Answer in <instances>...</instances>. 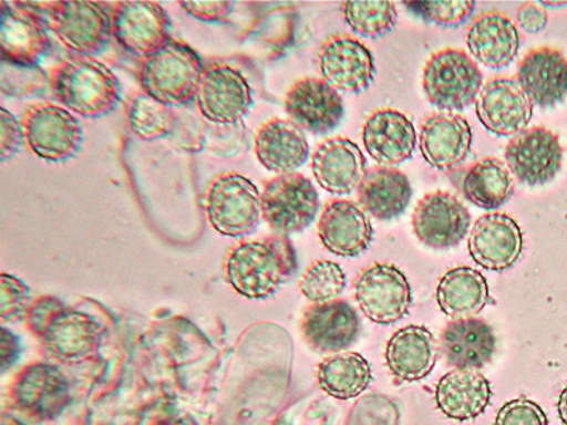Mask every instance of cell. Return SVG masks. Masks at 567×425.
I'll return each instance as SVG.
<instances>
[{
	"label": "cell",
	"mask_w": 567,
	"mask_h": 425,
	"mask_svg": "<svg viewBox=\"0 0 567 425\" xmlns=\"http://www.w3.org/2000/svg\"><path fill=\"white\" fill-rule=\"evenodd\" d=\"M297 268L296 250L287 236L243 241L227 252L225 276L233 290L248 300H266Z\"/></svg>",
	"instance_id": "cell-1"
},
{
	"label": "cell",
	"mask_w": 567,
	"mask_h": 425,
	"mask_svg": "<svg viewBox=\"0 0 567 425\" xmlns=\"http://www.w3.org/2000/svg\"><path fill=\"white\" fill-rule=\"evenodd\" d=\"M53 99L70 113L101 118L121 101V84L113 70L94 58L70 55L48 71Z\"/></svg>",
	"instance_id": "cell-2"
},
{
	"label": "cell",
	"mask_w": 567,
	"mask_h": 425,
	"mask_svg": "<svg viewBox=\"0 0 567 425\" xmlns=\"http://www.w3.org/2000/svg\"><path fill=\"white\" fill-rule=\"evenodd\" d=\"M204 69V60L194 48L171 39L158 52L141 60L136 77L142 93L175 108L196 100Z\"/></svg>",
	"instance_id": "cell-3"
},
{
	"label": "cell",
	"mask_w": 567,
	"mask_h": 425,
	"mask_svg": "<svg viewBox=\"0 0 567 425\" xmlns=\"http://www.w3.org/2000/svg\"><path fill=\"white\" fill-rule=\"evenodd\" d=\"M42 14L45 27L55 34L74 55L94 58L109 44L111 34V8L99 2L60 0L48 2L44 8L30 3Z\"/></svg>",
	"instance_id": "cell-4"
},
{
	"label": "cell",
	"mask_w": 567,
	"mask_h": 425,
	"mask_svg": "<svg viewBox=\"0 0 567 425\" xmlns=\"http://www.w3.org/2000/svg\"><path fill=\"white\" fill-rule=\"evenodd\" d=\"M204 205L213 230L231 239L251 235L262 217L260 190L237 172L217 175L207 186Z\"/></svg>",
	"instance_id": "cell-5"
},
{
	"label": "cell",
	"mask_w": 567,
	"mask_h": 425,
	"mask_svg": "<svg viewBox=\"0 0 567 425\" xmlns=\"http://www.w3.org/2000/svg\"><path fill=\"white\" fill-rule=\"evenodd\" d=\"M483 83L477 63L460 49L440 50L424 65L425 97L443 113L463 111L474 104Z\"/></svg>",
	"instance_id": "cell-6"
},
{
	"label": "cell",
	"mask_w": 567,
	"mask_h": 425,
	"mask_svg": "<svg viewBox=\"0 0 567 425\" xmlns=\"http://www.w3.org/2000/svg\"><path fill=\"white\" fill-rule=\"evenodd\" d=\"M24 145L52 164L74 158L83 144V128L69 110L52 103L28 106L20 116Z\"/></svg>",
	"instance_id": "cell-7"
},
{
	"label": "cell",
	"mask_w": 567,
	"mask_h": 425,
	"mask_svg": "<svg viewBox=\"0 0 567 425\" xmlns=\"http://www.w3.org/2000/svg\"><path fill=\"white\" fill-rule=\"evenodd\" d=\"M318 210L316 187L307 176L297 172L276 176L262 189V219L276 235L290 236L308 229Z\"/></svg>",
	"instance_id": "cell-8"
},
{
	"label": "cell",
	"mask_w": 567,
	"mask_h": 425,
	"mask_svg": "<svg viewBox=\"0 0 567 425\" xmlns=\"http://www.w3.org/2000/svg\"><path fill=\"white\" fill-rule=\"evenodd\" d=\"M195 101L207 123L235 125L250 113L252 93L240 70L227 63L212 62L205 64Z\"/></svg>",
	"instance_id": "cell-9"
},
{
	"label": "cell",
	"mask_w": 567,
	"mask_h": 425,
	"mask_svg": "<svg viewBox=\"0 0 567 425\" xmlns=\"http://www.w3.org/2000/svg\"><path fill=\"white\" fill-rule=\"evenodd\" d=\"M171 19L156 2L124 0L111 7V34L135 58L145 59L169 42Z\"/></svg>",
	"instance_id": "cell-10"
},
{
	"label": "cell",
	"mask_w": 567,
	"mask_h": 425,
	"mask_svg": "<svg viewBox=\"0 0 567 425\" xmlns=\"http://www.w3.org/2000/svg\"><path fill=\"white\" fill-rule=\"evenodd\" d=\"M354 298L371 321L389 325L400 321L412 305V288L406 276L392 265H373L354 282Z\"/></svg>",
	"instance_id": "cell-11"
},
{
	"label": "cell",
	"mask_w": 567,
	"mask_h": 425,
	"mask_svg": "<svg viewBox=\"0 0 567 425\" xmlns=\"http://www.w3.org/2000/svg\"><path fill=\"white\" fill-rule=\"evenodd\" d=\"M42 14L28 2H2L0 55L3 62L39 65L52 42Z\"/></svg>",
	"instance_id": "cell-12"
},
{
	"label": "cell",
	"mask_w": 567,
	"mask_h": 425,
	"mask_svg": "<svg viewBox=\"0 0 567 425\" xmlns=\"http://www.w3.org/2000/svg\"><path fill=\"white\" fill-rule=\"evenodd\" d=\"M564 149L558 135L544 126H535L509 141L505 148L506 165L520 184H549L561 168Z\"/></svg>",
	"instance_id": "cell-13"
},
{
	"label": "cell",
	"mask_w": 567,
	"mask_h": 425,
	"mask_svg": "<svg viewBox=\"0 0 567 425\" xmlns=\"http://www.w3.org/2000/svg\"><path fill=\"white\" fill-rule=\"evenodd\" d=\"M413 231L434 250L458 246L468 235L471 215L463 201L449 191L425 195L413 212Z\"/></svg>",
	"instance_id": "cell-14"
},
{
	"label": "cell",
	"mask_w": 567,
	"mask_h": 425,
	"mask_svg": "<svg viewBox=\"0 0 567 425\" xmlns=\"http://www.w3.org/2000/svg\"><path fill=\"white\" fill-rule=\"evenodd\" d=\"M318 70L331 87L352 94L368 90L377 74L371 50L347 34L332 35L323 42Z\"/></svg>",
	"instance_id": "cell-15"
},
{
	"label": "cell",
	"mask_w": 567,
	"mask_h": 425,
	"mask_svg": "<svg viewBox=\"0 0 567 425\" xmlns=\"http://www.w3.org/2000/svg\"><path fill=\"white\" fill-rule=\"evenodd\" d=\"M286 111L292 123L302 131L326 135L341 124L346 106L341 95L327 81L307 77L288 90Z\"/></svg>",
	"instance_id": "cell-16"
},
{
	"label": "cell",
	"mask_w": 567,
	"mask_h": 425,
	"mask_svg": "<svg viewBox=\"0 0 567 425\" xmlns=\"http://www.w3.org/2000/svg\"><path fill=\"white\" fill-rule=\"evenodd\" d=\"M477 115L491 134L513 136L529 125L534 104L516 80L494 79L484 85L478 95Z\"/></svg>",
	"instance_id": "cell-17"
},
{
	"label": "cell",
	"mask_w": 567,
	"mask_h": 425,
	"mask_svg": "<svg viewBox=\"0 0 567 425\" xmlns=\"http://www.w3.org/2000/svg\"><path fill=\"white\" fill-rule=\"evenodd\" d=\"M523 247V231L518 222L503 212L480 217L470 232V255L485 270H508L519 260Z\"/></svg>",
	"instance_id": "cell-18"
},
{
	"label": "cell",
	"mask_w": 567,
	"mask_h": 425,
	"mask_svg": "<svg viewBox=\"0 0 567 425\" xmlns=\"http://www.w3.org/2000/svg\"><path fill=\"white\" fill-rule=\"evenodd\" d=\"M318 236L332 255L353 258L371 247L373 227L361 206L351 200H332L319 217Z\"/></svg>",
	"instance_id": "cell-19"
},
{
	"label": "cell",
	"mask_w": 567,
	"mask_h": 425,
	"mask_svg": "<svg viewBox=\"0 0 567 425\" xmlns=\"http://www.w3.org/2000/svg\"><path fill=\"white\" fill-rule=\"evenodd\" d=\"M362 139L379 165L392 168L412 158L417 135L409 116L398 110L381 108L364 121Z\"/></svg>",
	"instance_id": "cell-20"
},
{
	"label": "cell",
	"mask_w": 567,
	"mask_h": 425,
	"mask_svg": "<svg viewBox=\"0 0 567 425\" xmlns=\"http://www.w3.org/2000/svg\"><path fill=\"white\" fill-rule=\"evenodd\" d=\"M312 174L318 185L336 196L352 194L367 175V159L351 139L331 138L321 142L313 151Z\"/></svg>",
	"instance_id": "cell-21"
},
{
	"label": "cell",
	"mask_w": 567,
	"mask_h": 425,
	"mask_svg": "<svg viewBox=\"0 0 567 425\" xmlns=\"http://www.w3.org/2000/svg\"><path fill=\"white\" fill-rule=\"evenodd\" d=\"M473 144V131L464 116L442 113L427 116L420 128V151L430 166L440 170L457 168Z\"/></svg>",
	"instance_id": "cell-22"
},
{
	"label": "cell",
	"mask_w": 567,
	"mask_h": 425,
	"mask_svg": "<svg viewBox=\"0 0 567 425\" xmlns=\"http://www.w3.org/2000/svg\"><path fill=\"white\" fill-rule=\"evenodd\" d=\"M516 83L528 95L532 104L551 108L567 95V60L559 50H530L516 70Z\"/></svg>",
	"instance_id": "cell-23"
},
{
	"label": "cell",
	"mask_w": 567,
	"mask_h": 425,
	"mask_svg": "<svg viewBox=\"0 0 567 425\" xmlns=\"http://www.w3.org/2000/svg\"><path fill=\"white\" fill-rule=\"evenodd\" d=\"M302 333L318 353H341L357 341L359 317L347 301L316 303L302 319Z\"/></svg>",
	"instance_id": "cell-24"
},
{
	"label": "cell",
	"mask_w": 567,
	"mask_h": 425,
	"mask_svg": "<svg viewBox=\"0 0 567 425\" xmlns=\"http://www.w3.org/2000/svg\"><path fill=\"white\" fill-rule=\"evenodd\" d=\"M255 154L271 174H293L310 158L307 136L291 120L272 118L258 128Z\"/></svg>",
	"instance_id": "cell-25"
},
{
	"label": "cell",
	"mask_w": 567,
	"mask_h": 425,
	"mask_svg": "<svg viewBox=\"0 0 567 425\" xmlns=\"http://www.w3.org/2000/svg\"><path fill=\"white\" fill-rule=\"evenodd\" d=\"M471 55L485 68L501 70L514 62L519 50V32L506 14H480L467 30Z\"/></svg>",
	"instance_id": "cell-26"
},
{
	"label": "cell",
	"mask_w": 567,
	"mask_h": 425,
	"mask_svg": "<svg viewBox=\"0 0 567 425\" xmlns=\"http://www.w3.org/2000/svg\"><path fill=\"white\" fill-rule=\"evenodd\" d=\"M413 189L409 177L399 169L377 166L364 175L358 187L359 206L374 219H396L408 209Z\"/></svg>",
	"instance_id": "cell-27"
},
{
	"label": "cell",
	"mask_w": 567,
	"mask_h": 425,
	"mask_svg": "<svg viewBox=\"0 0 567 425\" xmlns=\"http://www.w3.org/2000/svg\"><path fill=\"white\" fill-rule=\"evenodd\" d=\"M491 394L489 382L478 369H457L439 382L435 402L445 416L467 422L485 412Z\"/></svg>",
	"instance_id": "cell-28"
},
{
	"label": "cell",
	"mask_w": 567,
	"mask_h": 425,
	"mask_svg": "<svg viewBox=\"0 0 567 425\" xmlns=\"http://www.w3.org/2000/svg\"><path fill=\"white\" fill-rule=\"evenodd\" d=\"M437 343L429 329L406 326L400 329L386 348L390 372L402 382L422 381L437 362Z\"/></svg>",
	"instance_id": "cell-29"
},
{
	"label": "cell",
	"mask_w": 567,
	"mask_h": 425,
	"mask_svg": "<svg viewBox=\"0 0 567 425\" xmlns=\"http://www.w3.org/2000/svg\"><path fill=\"white\" fill-rule=\"evenodd\" d=\"M442 346L452 366L481 369L493 357L495 336L488 323L477 318H463L444 329Z\"/></svg>",
	"instance_id": "cell-30"
},
{
	"label": "cell",
	"mask_w": 567,
	"mask_h": 425,
	"mask_svg": "<svg viewBox=\"0 0 567 425\" xmlns=\"http://www.w3.org/2000/svg\"><path fill=\"white\" fill-rule=\"evenodd\" d=\"M488 300L487 280L474 268H453L439 282L437 302L445 315L457 319L477 315Z\"/></svg>",
	"instance_id": "cell-31"
},
{
	"label": "cell",
	"mask_w": 567,
	"mask_h": 425,
	"mask_svg": "<svg viewBox=\"0 0 567 425\" xmlns=\"http://www.w3.org/2000/svg\"><path fill=\"white\" fill-rule=\"evenodd\" d=\"M461 189L465 199L480 209L495 210L513 197L514 177L505 162L485 158L471 166Z\"/></svg>",
	"instance_id": "cell-32"
},
{
	"label": "cell",
	"mask_w": 567,
	"mask_h": 425,
	"mask_svg": "<svg viewBox=\"0 0 567 425\" xmlns=\"http://www.w3.org/2000/svg\"><path fill=\"white\" fill-rule=\"evenodd\" d=\"M371 381V364L359 353L332 354L318 367L319 387L339 400L361 396Z\"/></svg>",
	"instance_id": "cell-33"
},
{
	"label": "cell",
	"mask_w": 567,
	"mask_h": 425,
	"mask_svg": "<svg viewBox=\"0 0 567 425\" xmlns=\"http://www.w3.org/2000/svg\"><path fill=\"white\" fill-rule=\"evenodd\" d=\"M125 120L140 139L156 141L174 134L177 113L141 91L126 101Z\"/></svg>",
	"instance_id": "cell-34"
},
{
	"label": "cell",
	"mask_w": 567,
	"mask_h": 425,
	"mask_svg": "<svg viewBox=\"0 0 567 425\" xmlns=\"http://www.w3.org/2000/svg\"><path fill=\"white\" fill-rule=\"evenodd\" d=\"M341 10L348 27L364 38H381L398 23V10L390 0H347Z\"/></svg>",
	"instance_id": "cell-35"
},
{
	"label": "cell",
	"mask_w": 567,
	"mask_h": 425,
	"mask_svg": "<svg viewBox=\"0 0 567 425\" xmlns=\"http://www.w3.org/2000/svg\"><path fill=\"white\" fill-rule=\"evenodd\" d=\"M347 288V276L337 262L321 260L308 268L300 291L308 301L323 303L337 300Z\"/></svg>",
	"instance_id": "cell-36"
},
{
	"label": "cell",
	"mask_w": 567,
	"mask_h": 425,
	"mask_svg": "<svg viewBox=\"0 0 567 425\" xmlns=\"http://www.w3.org/2000/svg\"><path fill=\"white\" fill-rule=\"evenodd\" d=\"M49 89V74L40 65L0 63V91L4 97L27 99Z\"/></svg>",
	"instance_id": "cell-37"
},
{
	"label": "cell",
	"mask_w": 567,
	"mask_h": 425,
	"mask_svg": "<svg viewBox=\"0 0 567 425\" xmlns=\"http://www.w3.org/2000/svg\"><path fill=\"white\" fill-rule=\"evenodd\" d=\"M424 20L443 28H457L467 22L475 9L474 0H432L410 4Z\"/></svg>",
	"instance_id": "cell-38"
},
{
	"label": "cell",
	"mask_w": 567,
	"mask_h": 425,
	"mask_svg": "<svg viewBox=\"0 0 567 425\" xmlns=\"http://www.w3.org/2000/svg\"><path fill=\"white\" fill-rule=\"evenodd\" d=\"M2 281V319L3 321H14L29 311L30 290L27 283L19 280L18 277L3 274Z\"/></svg>",
	"instance_id": "cell-39"
},
{
	"label": "cell",
	"mask_w": 567,
	"mask_h": 425,
	"mask_svg": "<svg viewBox=\"0 0 567 425\" xmlns=\"http://www.w3.org/2000/svg\"><path fill=\"white\" fill-rule=\"evenodd\" d=\"M495 425H549V423L538 404L530 400L516 398L499 410Z\"/></svg>",
	"instance_id": "cell-40"
},
{
	"label": "cell",
	"mask_w": 567,
	"mask_h": 425,
	"mask_svg": "<svg viewBox=\"0 0 567 425\" xmlns=\"http://www.w3.org/2000/svg\"><path fill=\"white\" fill-rule=\"evenodd\" d=\"M179 4L189 17L200 22L219 23L230 17L236 3L230 0H184Z\"/></svg>",
	"instance_id": "cell-41"
},
{
	"label": "cell",
	"mask_w": 567,
	"mask_h": 425,
	"mask_svg": "<svg viewBox=\"0 0 567 425\" xmlns=\"http://www.w3.org/2000/svg\"><path fill=\"white\" fill-rule=\"evenodd\" d=\"M0 159L13 158L22 146L23 129L20 121L7 108H0Z\"/></svg>",
	"instance_id": "cell-42"
},
{
	"label": "cell",
	"mask_w": 567,
	"mask_h": 425,
	"mask_svg": "<svg viewBox=\"0 0 567 425\" xmlns=\"http://www.w3.org/2000/svg\"><path fill=\"white\" fill-rule=\"evenodd\" d=\"M519 27L528 33H539L548 24V13L539 3L526 2L518 9Z\"/></svg>",
	"instance_id": "cell-43"
},
{
	"label": "cell",
	"mask_w": 567,
	"mask_h": 425,
	"mask_svg": "<svg viewBox=\"0 0 567 425\" xmlns=\"http://www.w3.org/2000/svg\"><path fill=\"white\" fill-rule=\"evenodd\" d=\"M558 410L561 422L567 425V386L560 394Z\"/></svg>",
	"instance_id": "cell-44"
}]
</instances>
